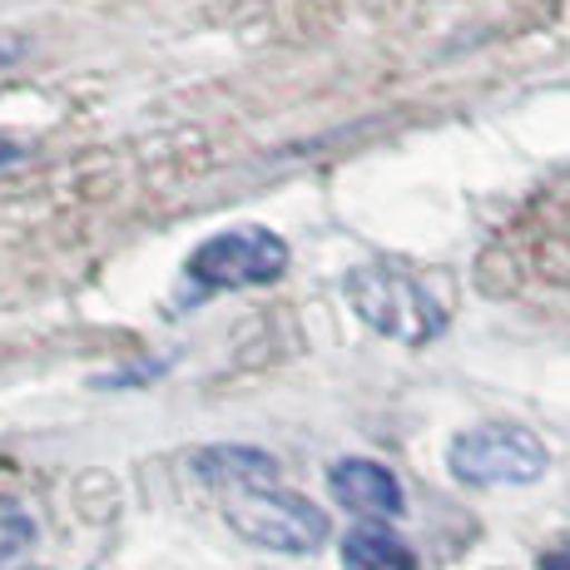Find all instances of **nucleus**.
Wrapping results in <instances>:
<instances>
[{"label":"nucleus","instance_id":"f257e3e1","mask_svg":"<svg viewBox=\"0 0 570 570\" xmlns=\"http://www.w3.org/2000/svg\"><path fill=\"white\" fill-rule=\"evenodd\" d=\"M343 293L353 313L363 317L372 333L392 337L402 347H426L446 333V313L412 273L387 268V263H363L343 278Z\"/></svg>","mask_w":570,"mask_h":570},{"label":"nucleus","instance_id":"f03ea898","mask_svg":"<svg viewBox=\"0 0 570 570\" xmlns=\"http://www.w3.org/2000/svg\"><path fill=\"white\" fill-rule=\"evenodd\" d=\"M288 268V244L273 228L244 224L224 228V234L204 238L184 263V288L189 303H204L208 293H238V288H263V283L283 278Z\"/></svg>","mask_w":570,"mask_h":570},{"label":"nucleus","instance_id":"7ed1b4c3","mask_svg":"<svg viewBox=\"0 0 570 570\" xmlns=\"http://www.w3.org/2000/svg\"><path fill=\"white\" fill-rule=\"evenodd\" d=\"M446 466L466 487H531V481L546 476L551 452H546V442L531 426L491 422V426H471V432L452 436Z\"/></svg>","mask_w":570,"mask_h":570},{"label":"nucleus","instance_id":"20e7f679","mask_svg":"<svg viewBox=\"0 0 570 570\" xmlns=\"http://www.w3.org/2000/svg\"><path fill=\"white\" fill-rule=\"evenodd\" d=\"M224 517L248 546L283 551V556H308L327 541V531H333L327 517H323V507H313L308 497L283 491V487L238 491V497L224 501Z\"/></svg>","mask_w":570,"mask_h":570},{"label":"nucleus","instance_id":"39448f33","mask_svg":"<svg viewBox=\"0 0 570 570\" xmlns=\"http://www.w3.org/2000/svg\"><path fill=\"white\" fill-rule=\"evenodd\" d=\"M327 491H333L337 507L372 517V521H392L407 511L402 481L382 462H367V456H343V462L327 466Z\"/></svg>","mask_w":570,"mask_h":570},{"label":"nucleus","instance_id":"423d86ee","mask_svg":"<svg viewBox=\"0 0 570 570\" xmlns=\"http://www.w3.org/2000/svg\"><path fill=\"white\" fill-rule=\"evenodd\" d=\"M194 476L238 497V491L278 487V462L258 446H204V452H194Z\"/></svg>","mask_w":570,"mask_h":570},{"label":"nucleus","instance_id":"0eeeda50","mask_svg":"<svg viewBox=\"0 0 570 570\" xmlns=\"http://www.w3.org/2000/svg\"><path fill=\"white\" fill-rule=\"evenodd\" d=\"M343 570H416V556L402 535H392L387 525L367 521V525H357V531H347Z\"/></svg>","mask_w":570,"mask_h":570},{"label":"nucleus","instance_id":"6e6552de","mask_svg":"<svg viewBox=\"0 0 570 570\" xmlns=\"http://www.w3.org/2000/svg\"><path fill=\"white\" fill-rule=\"evenodd\" d=\"M30 541H36V521H30V511L16 507V501H0V570L16 561Z\"/></svg>","mask_w":570,"mask_h":570},{"label":"nucleus","instance_id":"1a4fd4ad","mask_svg":"<svg viewBox=\"0 0 570 570\" xmlns=\"http://www.w3.org/2000/svg\"><path fill=\"white\" fill-rule=\"evenodd\" d=\"M26 50H30L26 36H16V30H0V70H10V65H16Z\"/></svg>","mask_w":570,"mask_h":570},{"label":"nucleus","instance_id":"9d476101","mask_svg":"<svg viewBox=\"0 0 570 570\" xmlns=\"http://www.w3.org/2000/svg\"><path fill=\"white\" fill-rule=\"evenodd\" d=\"M535 570H570V546H551V551L535 561Z\"/></svg>","mask_w":570,"mask_h":570}]
</instances>
